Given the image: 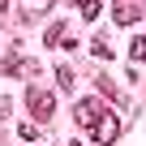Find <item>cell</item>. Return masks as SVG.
I'll return each mask as SVG.
<instances>
[{
    "mask_svg": "<svg viewBox=\"0 0 146 146\" xmlns=\"http://www.w3.org/2000/svg\"><path fill=\"white\" fill-rule=\"evenodd\" d=\"M26 103H30V116H39V120H52V112H56L52 90H39V86H26Z\"/></svg>",
    "mask_w": 146,
    "mask_h": 146,
    "instance_id": "6da1fadb",
    "label": "cell"
},
{
    "mask_svg": "<svg viewBox=\"0 0 146 146\" xmlns=\"http://www.w3.org/2000/svg\"><path fill=\"white\" fill-rule=\"evenodd\" d=\"M90 137H95L99 146H112V142L120 137V120H116V112H108V108H103V116L95 120V129H90Z\"/></svg>",
    "mask_w": 146,
    "mask_h": 146,
    "instance_id": "7a4b0ae2",
    "label": "cell"
},
{
    "mask_svg": "<svg viewBox=\"0 0 146 146\" xmlns=\"http://www.w3.org/2000/svg\"><path fill=\"white\" fill-rule=\"evenodd\" d=\"M112 17H116L120 26H133V22L142 17V0H112Z\"/></svg>",
    "mask_w": 146,
    "mask_h": 146,
    "instance_id": "3957f363",
    "label": "cell"
},
{
    "mask_svg": "<svg viewBox=\"0 0 146 146\" xmlns=\"http://www.w3.org/2000/svg\"><path fill=\"white\" fill-rule=\"evenodd\" d=\"M73 112H78V125H82V129H95V120L103 116V103H99V99H82Z\"/></svg>",
    "mask_w": 146,
    "mask_h": 146,
    "instance_id": "277c9868",
    "label": "cell"
},
{
    "mask_svg": "<svg viewBox=\"0 0 146 146\" xmlns=\"http://www.w3.org/2000/svg\"><path fill=\"white\" fill-rule=\"evenodd\" d=\"M69 5H78V9H82V17H86V22H95V17H99V13H103V5H99V0H69Z\"/></svg>",
    "mask_w": 146,
    "mask_h": 146,
    "instance_id": "5b68a950",
    "label": "cell"
},
{
    "mask_svg": "<svg viewBox=\"0 0 146 146\" xmlns=\"http://www.w3.org/2000/svg\"><path fill=\"white\" fill-rule=\"evenodd\" d=\"M129 60H133V64H142V60H146V35H137V39L129 43Z\"/></svg>",
    "mask_w": 146,
    "mask_h": 146,
    "instance_id": "8992f818",
    "label": "cell"
},
{
    "mask_svg": "<svg viewBox=\"0 0 146 146\" xmlns=\"http://www.w3.org/2000/svg\"><path fill=\"white\" fill-rule=\"evenodd\" d=\"M60 39H64V22H52V26H47V35H43V43H47V47H56Z\"/></svg>",
    "mask_w": 146,
    "mask_h": 146,
    "instance_id": "52a82bcc",
    "label": "cell"
},
{
    "mask_svg": "<svg viewBox=\"0 0 146 146\" xmlns=\"http://www.w3.org/2000/svg\"><path fill=\"white\" fill-rule=\"evenodd\" d=\"M90 52H95V56H99V60H103V56H108V60H112V43H108V39H103V35H99V39H95V43H90Z\"/></svg>",
    "mask_w": 146,
    "mask_h": 146,
    "instance_id": "ba28073f",
    "label": "cell"
},
{
    "mask_svg": "<svg viewBox=\"0 0 146 146\" xmlns=\"http://www.w3.org/2000/svg\"><path fill=\"white\" fill-rule=\"evenodd\" d=\"M56 78H60V86H64V90H73V69H69V64H60V69H56Z\"/></svg>",
    "mask_w": 146,
    "mask_h": 146,
    "instance_id": "9c48e42d",
    "label": "cell"
},
{
    "mask_svg": "<svg viewBox=\"0 0 146 146\" xmlns=\"http://www.w3.org/2000/svg\"><path fill=\"white\" fill-rule=\"evenodd\" d=\"M17 133H22V142H35V137H39V125H35V120H26Z\"/></svg>",
    "mask_w": 146,
    "mask_h": 146,
    "instance_id": "30bf717a",
    "label": "cell"
},
{
    "mask_svg": "<svg viewBox=\"0 0 146 146\" xmlns=\"http://www.w3.org/2000/svg\"><path fill=\"white\" fill-rule=\"evenodd\" d=\"M5 9H9V0H0V13H5Z\"/></svg>",
    "mask_w": 146,
    "mask_h": 146,
    "instance_id": "8fae6325",
    "label": "cell"
},
{
    "mask_svg": "<svg viewBox=\"0 0 146 146\" xmlns=\"http://www.w3.org/2000/svg\"><path fill=\"white\" fill-rule=\"evenodd\" d=\"M39 5H43V9H47V5H52V0H39Z\"/></svg>",
    "mask_w": 146,
    "mask_h": 146,
    "instance_id": "7c38bea8",
    "label": "cell"
},
{
    "mask_svg": "<svg viewBox=\"0 0 146 146\" xmlns=\"http://www.w3.org/2000/svg\"><path fill=\"white\" fill-rule=\"evenodd\" d=\"M69 146H82V142H69Z\"/></svg>",
    "mask_w": 146,
    "mask_h": 146,
    "instance_id": "4fadbf2b",
    "label": "cell"
}]
</instances>
